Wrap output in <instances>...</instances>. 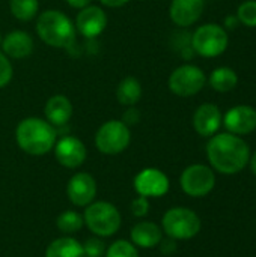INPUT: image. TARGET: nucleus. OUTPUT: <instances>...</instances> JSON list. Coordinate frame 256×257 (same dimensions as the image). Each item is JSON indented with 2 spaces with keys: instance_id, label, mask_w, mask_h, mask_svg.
<instances>
[{
  "instance_id": "nucleus-35",
  "label": "nucleus",
  "mask_w": 256,
  "mask_h": 257,
  "mask_svg": "<svg viewBox=\"0 0 256 257\" xmlns=\"http://www.w3.org/2000/svg\"><path fill=\"white\" fill-rule=\"evenodd\" d=\"M249 163H250V169H252V172H253V175L256 176V152L250 157V160H249Z\"/></svg>"
},
{
  "instance_id": "nucleus-25",
  "label": "nucleus",
  "mask_w": 256,
  "mask_h": 257,
  "mask_svg": "<svg viewBox=\"0 0 256 257\" xmlns=\"http://www.w3.org/2000/svg\"><path fill=\"white\" fill-rule=\"evenodd\" d=\"M237 18L243 26L256 27V0H246L237 9Z\"/></svg>"
},
{
  "instance_id": "nucleus-26",
  "label": "nucleus",
  "mask_w": 256,
  "mask_h": 257,
  "mask_svg": "<svg viewBox=\"0 0 256 257\" xmlns=\"http://www.w3.org/2000/svg\"><path fill=\"white\" fill-rule=\"evenodd\" d=\"M106 257H139V253L131 242L116 241L109 247Z\"/></svg>"
},
{
  "instance_id": "nucleus-12",
  "label": "nucleus",
  "mask_w": 256,
  "mask_h": 257,
  "mask_svg": "<svg viewBox=\"0 0 256 257\" xmlns=\"http://www.w3.org/2000/svg\"><path fill=\"white\" fill-rule=\"evenodd\" d=\"M54 154L56 160L68 169H75L81 166L86 160L84 145L81 143V140L71 136L62 137L59 142L54 143Z\"/></svg>"
},
{
  "instance_id": "nucleus-29",
  "label": "nucleus",
  "mask_w": 256,
  "mask_h": 257,
  "mask_svg": "<svg viewBox=\"0 0 256 257\" xmlns=\"http://www.w3.org/2000/svg\"><path fill=\"white\" fill-rule=\"evenodd\" d=\"M131 211H133V214H134L136 217H143V215H146L148 211H149L148 197L140 196V197H137L136 200H133V203H131Z\"/></svg>"
},
{
  "instance_id": "nucleus-16",
  "label": "nucleus",
  "mask_w": 256,
  "mask_h": 257,
  "mask_svg": "<svg viewBox=\"0 0 256 257\" xmlns=\"http://www.w3.org/2000/svg\"><path fill=\"white\" fill-rule=\"evenodd\" d=\"M204 6V0H172L169 15L177 26L190 27L201 18Z\"/></svg>"
},
{
  "instance_id": "nucleus-28",
  "label": "nucleus",
  "mask_w": 256,
  "mask_h": 257,
  "mask_svg": "<svg viewBox=\"0 0 256 257\" xmlns=\"http://www.w3.org/2000/svg\"><path fill=\"white\" fill-rule=\"evenodd\" d=\"M83 250H84V256L88 257H101L104 254V250H106V245L101 239L98 238H91L86 241V244L83 245Z\"/></svg>"
},
{
  "instance_id": "nucleus-14",
  "label": "nucleus",
  "mask_w": 256,
  "mask_h": 257,
  "mask_svg": "<svg viewBox=\"0 0 256 257\" xmlns=\"http://www.w3.org/2000/svg\"><path fill=\"white\" fill-rule=\"evenodd\" d=\"M75 26L84 38L92 39L104 32L107 26V15L98 6H86L78 12Z\"/></svg>"
},
{
  "instance_id": "nucleus-18",
  "label": "nucleus",
  "mask_w": 256,
  "mask_h": 257,
  "mask_svg": "<svg viewBox=\"0 0 256 257\" xmlns=\"http://www.w3.org/2000/svg\"><path fill=\"white\" fill-rule=\"evenodd\" d=\"M45 117L53 126L65 125L72 116V104L65 95H54L45 104Z\"/></svg>"
},
{
  "instance_id": "nucleus-11",
  "label": "nucleus",
  "mask_w": 256,
  "mask_h": 257,
  "mask_svg": "<svg viewBox=\"0 0 256 257\" xmlns=\"http://www.w3.org/2000/svg\"><path fill=\"white\" fill-rule=\"evenodd\" d=\"M134 188L143 197H160L167 193L169 179L158 169H145L136 176Z\"/></svg>"
},
{
  "instance_id": "nucleus-4",
  "label": "nucleus",
  "mask_w": 256,
  "mask_h": 257,
  "mask_svg": "<svg viewBox=\"0 0 256 257\" xmlns=\"http://www.w3.org/2000/svg\"><path fill=\"white\" fill-rule=\"evenodd\" d=\"M228 42L226 29L216 23L198 27L192 36V47L202 57H217L223 54L228 48Z\"/></svg>"
},
{
  "instance_id": "nucleus-7",
  "label": "nucleus",
  "mask_w": 256,
  "mask_h": 257,
  "mask_svg": "<svg viewBox=\"0 0 256 257\" xmlns=\"http://www.w3.org/2000/svg\"><path fill=\"white\" fill-rule=\"evenodd\" d=\"M131 134L122 120H109L101 125L95 136L98 151L106 155H116L125 151L130 145Z\"/></svg>"
},
{
  "instance_id": "nucleus-15",
  "label": "nucleus",
  "mask_w": 256,
  "mask_h": 257,
  "mask_svg": "<svg viewBox=\"0 0 256 257\" xmlns=\"http://www.w3.org/2000/svg\"><path fill=\"white\" fill-rule=\"evenodd\" d=\"M66 193L71 203H74L75 206H86L95 199V179L89 173H77L69 179Z\"/></svg>"
},
{
  "instance_id": "nucleus-17",
  "label": "nucleus",
  "mask_w": 256,
  "mask_h": 257,
  "mask_svg": "<svg viewBox=\"0 0 256 257\" xmlns=\"http://www.w3.org/2000/svg\"><path fill=\"white\" fill-rule=\"evenodd\" d=\"M3 54L11 59H24L33 51V39L27 32H9L2 41Z\"/></svg>"
},
{
  "instance_id": "nucleus-5",
  "label": "nucleus",
  "mask_w": 256,
  "mask_h": 257,
  "mask_svg": "<svg viewBox=\"0 0 256 257\" xmlns=\"http://www.w3.org/2000/svg\"><path fill=\"white\" fill-rule=\"evenodd\" d=\"M84 223L92 233L98 236H112L121 226V215L113 205L107 202H97L86 209Z\"/></svg>"
},
{
  "instance_id": "nucleus-2",
  "label": "nucleus",
  "mask_w": 256,
  "mask_h": 257,
  "mask_svg": "<svg viewBox=\"0 0 256 257\" xmlns=\"http://www.w3.org/2000/svg\"><path fill=\"white\" fill-rule=\"evenodd\" d=\"M18 146L30 155H44L56 143V130L39 117L23 119L15 131Z\"/></svg>"
},
{
  "instance_id": "nucleus-31",
  "label": "nucleus",
  "mask_w": 256,
  "mask_h": 257,
  "mask_svg": "<svg viewBox=\"0 0 256 257\" xmlns=\"http://www.w3.org/2000/svg\"><path fill=\"white\" fill-rule=\"evenodd\" d=\"M160 244H161L160 250H161L164 254H170V253H174V251L177 250L175 239H172V238H167V239H164V241H160Z\"/></svg>"
},
{
  "instance_id": "nucleus-3",
  "label": "nucleus",
  "mask_w": 256,
  "mask_h": 257,
  "mask_svg": "<svg viewBox=\"0 0 256 257\" xmlns=\"http://www.w3.org/2000/svg\"><path fill=\"white\" fill-rule=\"evenodd\" d=\"M38 36L56 48H69L75 42V29L72 21L60 11L50 9L38 17Z\"/></svg>"
},
{
  "instance_id": "nucleus-13",
  "label": "nucleus",
  "mask_w": 256,
  "mask_h": 257,
  "mask_svg": "<svg viewBox=\"0 0 256 257\" xmlns=\"http://www.w3.org/2000/svg\"><path fill=\"white\" fill-rule=\"evenodd\" d=\"M223 116L216 104L205 102L199 105L193 114V126L202 137H213L222 126Z\"/></svg>"
},
{
  "instance_id": "nucleus-33",
  "label": "nucleus",
  "mask_w": 256,
  "mask_h": 257,
  "mask_svg": "<svg viewBox=\"0 0 256 257\" xmlns=\"http://www.w3.org/2000/svg\"><path fill=\"white\" fill-rule=\"evenodd\" d=\"M103 5L109 6V8H119V6H124L127 5L130 0H100Z\"/></svg>"
},
{
  "instance_id": "nucleus-1",
  "label": "nucleus",
  "mask_w": 256,
  "mask_h": 257,
  "mask_svg": "<svg viewBox=\"0 0 256 257\" xmlns=\"http://www.w3.org/2000/svg\"><path fill=\"white\" fill-rule=\"evenodd\" d=\"M207 157L213 169L223 175L241 172L250 160L249 145L235 134H214L207 145Z\"/></svg>"
},
{
  "instance_id": "nucleus-24",
  "label": "nucleus",
  "mask_w": 256,
  "mask_h": 257,
  "mask_svg": "<svg viewBox=\"0 0 256 257\" xmlns=\"http://www.w3.org/2000/svg\"><path fill=\"white\" fill-rule=\"evenodd\" d=\"M83 223H84V220L81 218V215L74 211H66L63 214H60L57 218V227L63 233L78 232L81 229Z\"/></svg>"
},
{
  "instance_id": "nucleus-34",
  "label": "nucleus",
  "mask_w": 256,
  "mask_h": 257,
  "mask_svg": "<svg viewBox=\"0 0 256 257\" xmlns=\"http://www.w3.org/2000/svg\"><path fill=\"white\" fill-rule=\"evenodd\" d=\"M225 27H228V29H235V26H238V18H237V15H231V17H226V20H225Z\"/></svg>"
},
{
  "instance_id": "nucleus-8",
  "label": "nucleus",
  "mask_w": 256,
  "mask_h": 257,
  "mask_svg": "<svg viewBox=\"0 0 256 257\" xmlns=\"http://www.w3.org/2000/svg\"><path fill=\"white\" fill-rule=\"evenodd\" d=\"M207 83L204 71L195 65L178 66L169 77V89L181 98H189L199 93Z\"/></svg>"
},
{
  "instance_id": "nucleus-20",
  "label": "nucleus",
  "mask_w": 256,
  "mask_h": 257,
  "mask_svg": "<svg viewBox=\"0 0 256 257\" xmlns=\"http://www.w3.org/2000/svg\"><path fill=\"white\" fill-rule=\"evenodd\" d=\"M45 257H84V250L78 241L66 236L53 241L45 251Z\"/></svg>"
},
{
  "instance_id": "nucleus-21",
  "label": "nucleus",
  "mask_w": 256,
  "mask_h": 257,
  "mask_svg": "<svg viewBox=\"0 0 256 257\" xmlns=\"http://www.w3.org/2000/svg\"><path fill=\"white\" fill-rule=\"evenodd\" d=\"M210 86L216 90V92H220V93H226V92H231L232 89L237 87L238 84V75L237 72L229 68V66H220V68H216L210 78Z\"/></svg>"
},
{
  "instance_id": "nucleus-19",
  "label": "nucleus",
  "mask_w": 256,
  "mask_h": 257,
  "mask_svg": "<svg viewBox=\"0 0 256 257\" xmlns=\"http://www.w3.org/2000/svg\"><path fill=\"white\" fill-rule=\"evenodd\" d=\"M131 241L142 248H152L161 241V229L151 221L137 223L131 229Z\"/></svg>"
},
{
  "instance_id": "nucleus-22",
  "label": "nucleus",
  "mask_w": 256,
  "mask_h": 257,
  "mask_svg": "<svg viewBox=\"0 0 256 257\" xmlns=\"http://www.w3.org/2000/svg\"><path fill=\"white\" fill-rule=\"evenodd\" d=\"M140 96H142V86H140L139 80L134 77L124 78L116 89V98L124 105L137 104Z\"/></svg>"
},
{
  "instance_id": "nucleus-23",
  "label": "nucleus",
  "mask_w": 256,
  "mask_h": 257,
  "mask_svg": "<svg viewBox=\"0 0 256 257\" xmlns=\"http://www.w3.org/2000/svg\"><path fill=\"white\" fill-rule=\"evenodd\" d=\"M12 15L20 21H29L36 17L39 9L38 0H9Z\"/></svg>"
},
{
  "instance_id": "nucleus-6",
  "label": "nucleus",
  "mask_w": 256,
  "mask_h": 257,
  "mask_svg": "<svg viewBox=\"0 0 256 257\" xmlns=\"http://www.w3.org/2000/svg\"><path fill=\"white\" fill-rule=\"evenodd\" d=\"M163 229L172 239H192L201 230V220L187 208H172L163 217Z\"/></svg>"
},
{
  "instance_id": "nucleus-36",
  "label": "nucleus",
  "mask_w": 256,
  "mask_h": 257,
  "mask_svg": "<svg viewBox=\"0 0 256 257\" xmlns=\"http://www.w3.org/2000/svg\"><path fill=\"white\" fill-rule=\"evenodd\" d=\"M0 44H2V35H0Z\"/></svg>"
},
{
  "instance_id": "nucleus-9",
  "label": "nucleus",
  "mask_w": 256,
  "mask_h": 257,
  "mask_svg": "<svg viewBox=\"0 0 256 257\" xmlns=\"http://www.w3.org/2000/svg\"><path fill=\"white\" fill-rule=\"evenodd\" d=\"M180 182L186 194L192 197H204L214 188L216 176L208 166L193 164L183 172Z\"/></svg>"
},
{
  "instance_id": "nucleus-27",
  "label": "nucleus",
  "mask_w": 256,
  "mask_h": 257,
  "mask_svg": "<svg viewBox=\"0 0 256 257\" xmlns=\"http://www.w3.org/2000/svg\"><path fill=\"white\" fill-rule=\"evenodd\" d=\"M12 75H14L12 63H11V60L0 51V89L5 87L6 84H9V81L12 80Z\"/></svg>"
},
{
  "instance_id": "nucleus-30",
  "label": "nucleus",
  "mask_w": 256,
  "mask_h": 257,
  "mask_svg": "<svg viewBox=\"0 0 256 257\" xmlns=\"http://www.w3.org/2000/svg\"><path fill=\"white\" fill-rule=\"evenodd\" d=\"M139 119H140V113H139L136 108H128V110L125 111V114H124V120H122V122L128 126V125L137 123Z\"/></svg>"
},
{
  "instance_id": "nucleus-32",
  "label": "nucleus",
  "mask_w": 256,
  "mask_h": 257,
  "mask_svg": "<svg viewBox=\"0 0 256 257\" xmlns=\"http://www.w3.org/2000/svg\"><path fill=\"white\" fill-rule=\"evenodd\" d=\"M92 0H66V3L71 6V8H75V9H83L86 6H89Z\"/></svg>"
},
{
  "instance_id": "nucleus-10",
  "label": "nucleus",
  "mask_w": 256,
  "mask_h": 257,
  "mask_svg": "<svg viewBox=\"0 0 256 257\" xmlns=\"http://www.w3.org/2000/svg\"><path fill=\"white\" fill-rule=\"evenodd\" d=\"M222 123L231 134L247 136L256 130V110L250 105H235L226 111Z\"/></svg>"
}]
</instances>
